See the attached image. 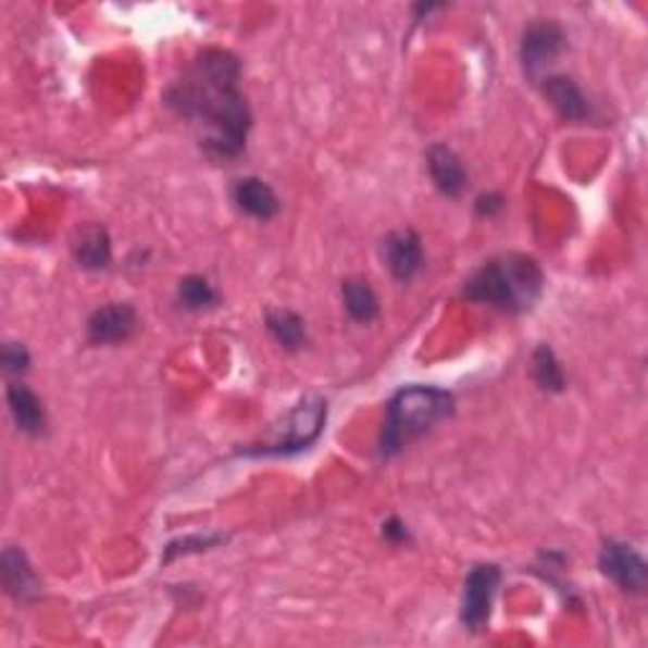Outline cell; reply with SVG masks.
<instances>
[{
  "mask_svg": "<svg viewBox=\"0 0 648 648\" xmlns=\"http://www.w3.org/2000/svg\"><path fill=\"white\" fill-rule=\"evenodd\" d=\"M30 365V354L23 345L18 342H8L3 347V367L8 373H23Z\"/></svg>",
  "mask_w": 648,
  "mask_h": 648,
  "instance_id": "obj_21",
  "label": "cell"
},
{
  "mask_svg": "<svg viewBox=\"0 0 648 648\" xmlns=\"http://www.w3.org/2000/svg\"><path fill=\"white\" fill-rule=\"evenodd\" d=\"M543 269L535 259L522 253H507V257L491 259L489 264L469 276L464 297L469 302L497 307L504 312L529 310L543 295Z\"/></svg>",
  "mask_w": 648,
  "mask_h": 648,
  "instance_id": "obj_2",
  "label": "cell"
},
{
  "mask_svg": "<svg viewBox=\"0 0 648 648\" xmlns=\"http://www.w3.org/2000/svg\"><path fill=\"white\" fill-rule=\"evenodd\" d=\"M501 208H504V203H501L499 196H482L479 203H476V211H479L482 215H494V213H499Z\"/></svg>",
  "mask_w": 648,
  "mask_h": 648,
  "instance_id": "obj_23",
  "label": "cell"
},
{
  "mask_svg": "<svg viewBox=\"0 0 648 648\" xmlns=\"http://www.w3.org/2000/svg\"><path fill=\"white\" fill-rule=\"evenodd\" d=\"M499 581L501 573L497 565H476L466 577L464 598H461V623L474 634H479L489 623Z\"/></svg>",
  "mask_w": 648,
  "mask_h": 648,
  "instance_id": "obj_5",
  "label": "cell"
},
{
  "mask_svg": "<svg viewBox=\"0 0 648 648\" xmlns=\"http://www.w3.org/2000/svg\"><path fill=\"white\" fill-rule=\"evenodd\" d=\"M428 173L444 196H461V190L466 188V170L457 152L446 145H434L428 150Z\"/></svg>",
  "mask_w": 648,
  "mask_h": 648,
  "instance_id": "obj_12",
  "label": "cell"
},
{
  "mask_svg": "<svg viewBox=\"0 0 648 648\" xmlns=\"http://www.w3.org/2000/svg\"><path fill=\"white\" fill-rule=\"evenodd\" d=\"M543 91L562 120L583 122L590 114L588 99H585L581 87L573 79H568V76H547Z\"/></svg>",
  "mask_w": 648,
  "mask_h": 648,
  "instance_id": "obj_13",
  "label": "cell"
},
{
  "mask_svg": "<svg viewBox=\"0 0 648 648\" xmlns=\"http://www.w3.org/2000/svg\"><path fill=\"white\" fill-rule=\"evenodd\" d=\"M383 257H385V264H388V269L398 282H411L423 266L421 238L408 228L396 230V234L385 238Z\"/></svg>",
  "mask_w": 648,
  "mask_h": 648,
  "instance_id": "obj_9",
  "label": "cell"
},
{
  "mask_svg": "<svg viewBox=\"0 0 648 648\" xmlns=\"http://www.w3.org/2000/svg\"><path fill=\"white\" fill-rule=\"evenodd\" d=\"M324 421H327V403L322 398H307L287 415V421L279 428V436L272 444L249 453H259V457H282L284 453L287 457V453L310 449L320 438Z\"/></svg>",
  "mask_w": 648,
  "mask_h": 648,
  "instance_id": "obj_4",
  "label": "cell"
},
{
  "mask_svg": "<svg viewBox=\"0 0 648 648\" xmlns=\"http://www.w3.org/2000/svg\"><path fill=\"white\" fill-rule=\"evenodd\" d=\"M600 570H603L613 583H619L621 590L644 593L646 588V560L626 543H606L603 550H600Z\"/></svg>",
  "mask_w": 648,
  "mask_h": 648,
  "instance_id": "obj_6",
  "label": "cell"
},
{
  "mask_svg": "<svg viewBox=\"0 0 648 648\" xmlns=\"http://www.w3.org/2000/svg\"><path fill=\"white\" fill-rule=\"evenodd\" d=\"M74 257L89 272H102L112 261V244L102 226H84L74 238Z\"/></svg>",
  "mask_w": 648,
  "mask_h": 648,
  "instance_id": "obj_15",
  "label": "cell"
},
{
  "mask_svg": "<svg viewBox=\"0 0 648 648\" xmlns=\"http://www.w3.org/2000/svg\"><path fill=\"white\" fill-rule=\"evenodd\" d=\"M177 297H180V304L185 310L190 312H203L208 307H213L215 299H219L203 276H188V279H183L180 289H177Z\"/></svg>",
  "mask_w": 648,
  "mask_h": 648,
  "instance_id": "obj_19",
  "label": "cell"
},
{
  "mask_svg": "<svg viewBox=\"0 0 648 648\" xmlns=\"http://www.w3.org/2000/svg\"><path fill=\"white\" fill-rule=\"evenodd\" d=\"M241 64L228 51H203L167 89L165 102L200 133V148L213 160H236L246 148L251 110L238 87Z\"/></svg>",
  "mask_w": 648,
  "mask_h": 648,
  "instance_id": "obj_1",
  "label": "cell"
},
{
  "mask_svg": "<svg viewBox=\"0 0 648 648\" xmlns=\"http://www.w3.org/2000/svg\"><path fill=\"white\" fill-rule=\"evenodd\" d=\"M532 365H535V381L539 383V388L550 392H560L565 388V375H562L560 362L550 347L539 345L535 358H532Z\"/></svg>",
  "mask_w": 648,
  "mask_h": 648,
  "instance_id": "obj_18",
  "label": "cell"
},
{
  "mask_svg": "<svg viewBox=\"0 0 648 648\" xmlns=\"http://www.w3.org/2000/svg\"><path fill=\"white\" fill-rule=\"evenodd\" d=\"M453 413V396L431 385H411L398 390L388 403V415L383 423L381 457L390 459L413 444L415 438L428 434L436 423H441Z\"/></svg>",
  "mask_w": 648,
  "mask_h": 648,
  "instance_id": "obj_3",
  "label": "cell"
},
{
  "mask_svg": "<svg viewBox=\"0 0 648 648\" xmlns=\"http://www.w3.org/2000/svg\"><path fill=\"white\" fill-rule=\"evenodd\" d=\"M562 49H565V34H562L558 23L552 21L532 23V26L524 30L522 46H520V59H522L524 72L529 76H537Z\"/></svg>",
  "mask_w": 648,
  "mask_h": 648,
  "instance_id": "obj_7",
  "label": "cell"
},
{
  "mask_svg": "<svg viewBox=\"0 0 648 648\" xmlns=\"http://www.w3.org/2000/svg\"><path fill=\"white\" fill-rule=\"evenodd\" d=\"M266 327L272 332L276 342L287 350H299L307 342L304 320L291 310H272L266 314Z\"/></svg>",
  "mask_w": 648,
  "mask_h": 648,
  "instance_id": "obj_17",
  "label": "cell"
},
{
  "mask_svg": "<svg viewBox=\"0 0 648 648\" xmlns=\"http://www.w3.org/2000/svg\"><path fill=\"white\" fill-rule=\"evenodd\" d=\"M140 327L135 307L129 304H110L91 314L89 320V339L95 345H117L129 339Z\"/></svg>",
  "mask_w": 648,
  "mask_h": 648,
  "instance_id": "obj_8",
  "label": "cell"
},
{
  "mask_svg": "<svg viewBox=\"0 0 648 648\" xmlns=\"http://www.w3.org/2000/svg\"><path fill=\"white\" fill-rule=\"evenodd\" d=\"M342 299L347 314L360 324H370L381 312L375 291L365 279H347L342 284Z\"/></svg>",
  "mask_w": 648,
  "mask_h": 648,
  "instance_id": "obj_16",
  "label": "cell"
},
{
  "mask_svg": "<svg viewBox=\"0 0 648 648\" xmlns=\"http://www.w3.org/2000/svg\"><path fill=\"white\" fill-rule=\"evenodd\" d=\"M0 573H3L8 596L18 600V603H30L38 596V590H41L26 552L18 550V547H5L3 560H0Z\"/></svg>",
  "mask_w": 648,
  "mask_h": 648,
  "instance_id": "obj_10",
  "label": "cell"
},
{
  "mask_svg": "<svg viewBox=\"0 0 648 648\" xmlns=\"http://www.w3.org/2000/svg\"><path fill=\"white\" fill-rule=\"evenodd\" d=\"M223 539H226V537H221V535H205V537H185V539H180V543H170L167 550H165V562L177 558V554L208 550V547H215L219 543H223Z\"/></svg>",
  "mask_w": 648,
  "mask_h": 648,
  "instance_id": "obj_20",
  "label": "cell"
},
{
  "mask_svg": "<svg viewBox=\"0 0 648 648\" xmlns=\"http://www.w3.org/2000/svg\"><path fill=\"white\" fill-rule=\"evenodd\" d=\"M8 408H11V415L15 426L23 434L38 436L46 426V413L41 400L36 398V392L23 383H11L8 385Z\"/></svg>",
  "mask_w": 648,
  "mask_h": 648,
  "instance_id": "obj_14",
  "label": "cell"
},
{
  "mask_svg": "<svg viewBox=\"0 0 648 648\" xmlns=\"http://www.w3.org/2000/svg\"><path fill=\"white\" fill-rule=\"evenodd\" d=\"M383 535L388 537L390 543L400 545V543H403V539H408V529L398 520H390L388 524H383Z\"/></svg>",
  "mask_w": 648,
  "mask_h": 648,
  "instance_id": "obj_22",
  "label": "cell"
},
{
  "mask_svg": "<svg viewBox=\"0 0 648 648\" xmlns=\"http://www.w3.org/2000/svg\"><path fill=\"white\" fill-rule=\"evenodd\" d=\"M234 203L238 211L259 221H269L279 213V198H276L274 188L261 177H241L234 185Z\"/></svg>",
  "mask_w": 648,
  "mask_h": 648,
  "instance_id": "obj_11",
  "label": "cell"
}]
</instances>
